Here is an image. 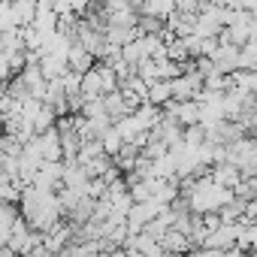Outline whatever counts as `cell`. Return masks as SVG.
<instances>
[{
  "label": "cell",
  "mask_w": 257,
  "mask_h": 257,
  "mask_svg": "<svg viewBox=\"0 0 257 257\" xmlns=\"http://www.w3.org/2000/svg\"><path fill=\"white\" fill-rule=\"evenodd\" d=\"M188 203H191L194 212L215 215L218 209H227V206L233 203V191L215 185V182L206 176V179H197V182L191 185V197H188Z\"/></svg>",
  "instance_id": "6da1fadb"
},
{
  "label": "cell",
  "mask_w": 257,
  "mask_h": 257,
  "mask_svg": "<svg viewBox=\"0 0 257 257\" xmlns=\"http://www.w3.org/2000/svg\"><path fill=\"white\" fill-rule=\"evenodd\" d=\"M170 91H173V100H176V103H188V100L200 97V91H203V76H200L197 70H194V73H182L179 79L170 82Z\"/></svg>",
  "instance_id": "7a4b0ae2"
},
{
  "label": "cell",
  "mask_w": 257,
  "mask_h": 257,
  "mask_svg": "<svg viewBox=\"0 0 257 257\" xmlns=\"http://www.w3.org/2000/svg\"><path fill=\"white\" fill-rule=\"evenodd\" d=\"M100 146H103L106 155H121L124 140H121V134H118V127H106V131L100 134Z\"/></svg>",
  "instance_id": "3957f363"
},
{
  "label": "cell",
  "mask_w": 257,
  "mask_h": 257,
  "mask_svg": "<svg viewBox=\"0 0 257 257\" xmlns=\"http://www.w3.org/2000/svg\"><path fill=\"white\" fill-rule=\"evenodd\" d=\"M170 97H173L170 82H152V85H149V103H152V106H161V103H167Z\"/></svg>",
  "instance_id": "277c9868"
},
{
  "label": "cell",
  "mask_w": 257,
  "mask_h": 257,
  "mask_svg": "<svg viewBox=\"0 0 257 257\" xmlns=\"http://www.w3.org/2000/svg\"><path fill=\"white\" fill-rule=\"evenodd\" d=\"M143 13L149 16V19H155V16H176V4H146L143 7Z\"/></svg>",
  "instance_id": "5b68a950"
}]
</instances>
